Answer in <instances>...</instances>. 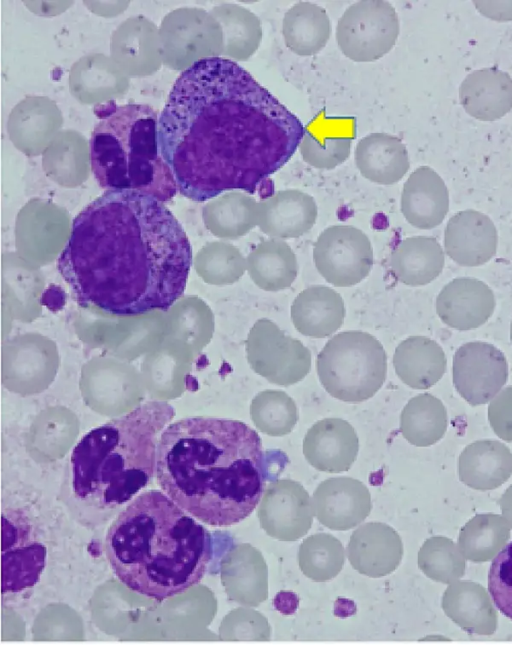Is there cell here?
<instances>
[{
    "instance_id": "obj_11",
    "label": "cell",
    "mask_w": 512,
    "mask_h": 645,
    "mask_svg": "<svg viewBox=\"0 0 512 645\" xmlns=\"http://www.w3.org/2000/svg\"><path fill=\"white\" fill-rule=\"evenodd\" d=\"M453 384L470 405L488 403L508 379V364L503 352L484 341L461 345L453 356Z\"/></svg>"
},
{
    "instance_id": "obj_29",
    "label": "cell",
    "mask_w": 512,
    "mask_h": 645,
    "mask_svg": "<svg viewBox=\"0 0 512 645\" xmlns=\"http://www.w3.org/2000/svg\"><path fill=\"white\" fill-rule=\"evenodd\" d=\"M282 34L285 45L300 56L320 52L331 35L329 16L321 6L301 1L290 7L284 15Z\"/></svg>"
},
{
    "instance_id": "obj_39",
    "label": "cell",
    "mask_w": 512,
    "mask_h": 645,
    "mask_svg": "<svg viewBox=\"0 0 512 645\" xmlns=\"http://www.w3.org/2000/svg\"><path fill=\"white\" fill-rule=\"evenodd\" d=\"M510 339H511V342H512V321H511V325H510Z\"/></svg>"
},
{
    "instance_id": "obj_3",
    "label": "cell",
    "mask_w": 512,
    "mask_h": 645,
    "mask_svg": "<svg viewBox=\"0 0 512 645\" xmlns=\"http://www.w3.org/2000/svg\"><path fill=\"white\" fill-rule=\"evenodd\" d=\"M156 479L185 512L211 526H230L260 502L265 462L258 433L244 422L189 417L160 435Z\"/></svg>"
},
{
    "instance_id": "obj_18",
    "label": "cell",
    "mask_w": 512,
    "mask_h": 645,
    "mask_svg": "<svg viewBox=\"0 0 512 645\" xmlns=\"http://www.w3.org/2000/svg\"><path fill=\"white\" fill-rule=\"evenodd\" d=\"M317 215L314 198L297 189L280 190L258 202V227L275 239L304 235L316 223Z\"/></svg>"
},
{
    "instance_id": "obj_25",
    "label": "cell",
    "mask_w": 512,
    "mask_h": 645,
    "mask_svg": "<svg viewBox=\"0 0 512 645\" xmlns=\"http://www.w3.org/2000/svg\"><path fill=\"white\" fill-rule=\"evenodd\" d=\"M442 347L425 336H410L401 341L393 355V366L407 386L425 390L435 385L446 371Z\"/></svg>"
},
{
    "instance_id": "obj_38",
    "label": "cell",
    "mask_w": 512,
    "mask_h": 645,
    "mask_svg": "<svg viewBox=\"0 0 512 645\" xmlns=\"http://www.w3.org/2000/svg\"><path fill=\"white\" fill-rule=\"evenodd\" d=\"M473 3L480 13L492 20H512V1H474Z\"/></svg>"
},
{
    "instance_id": "obj_27",
    "label": "cell",
    "mask_w": 512,
    "mask_h": 645,
    "mask_svg": "<svg viewBox=\"0 0 512 645\" xmlns=\"http://www.w3.org/2000/svg\"><path fill=\"white\" fill-rule=\"evenodd\" d=\"M445 263L444 251L434 237L413 236L392 251L389 266L394 277L408 286H423L436 279Z\"/></svg>"
},
{
    "instance_id": "obj_23",
    "label": "cell",
    "mask_w": 512,
    "mask_h": 645,
    "mask_svg": "<svg viewBox=\"0 0 512 645\" xmlns=\"http://www.w3.org/2000/svg\"><path fill=\"white\" fill-rule=\"evenodd\" d=\"M345 305L341 295L324 285H313L301 291L291 305L294 327L304 336L325 338L343 324Z\"/></svg>"
},
{
    "instance_id": "obj_15",
    "label": "cell",
    "mask_w": 512,
    "mask_h": 645,
    "mask_svg": "<svg viewBox=\"0 0 512 645\" xmlns=\"http://www.w3.org/2000/svg\"><path fill=\"white\" fill-rule=\"evenodd\" d=\"M498 233L485 214L467 209L454 214L444 231L445 253L458 265L477 267L497 251Z\"/></svg>"
},
{
    "instance_id": "obj_21",
    "label": "cell",
    "mask_w": 512,
    "mask_h": 645,
    "mask_svg": "<svg viewBox=\"0 0 512 645\" xmlns=\"http://www.w3.org/2000/svg\"><path fill=\"white\" fill-rule=\"evenodd\" d=\"M400 204L409 224L429 230L440 225L448 213V189L435 170L420 166L405 181Z\"/></svg>"
},
{
    "instance_id": "obj_35",
    "label": "cell",
    "mask_w": 512,
    "mask_h": 645,
    "mask_svg": "<svg viewBox=\"0 0 512 645\" xmlns=\"http://www.w3.org/2000/svg\"><path fill=\"white\" fill-rule=\"evenodd\" d=\"M258 226V202L244 192H230L221 198V234L236 239Z\"/></svg>"
},
{
    "instance_id": "obj_13",
    "label": "cell",
    "mask_w": 512,
    "mask_h": 645,
    "mask_svg": "<svg viewBox=\"0 0 512 645\" xmlns=\"http://www.w3.org/2000/svg\"><path fill=\"white\" fill-rule=\"evenodd\" d=\"M313 513L308 492L291 479L271 482L257 510L262 529L280 541H296L306 535L313 523Z\"/></svg>"
},
{
    "instance_id": "obj_2",
    "label": "cell",
    "mask_w": 512,
    "mask_h": 645,
    "mask_svg": "<svg viewBox=\"0 0 512 645\" xmlns=\"http://www.w3.org/2000/svg\"><path fill=\"white\" fill-rule=\"evenodd\" d=\"M188 237L153 196L107 190L74 218L57 262L79 306L116 316L168 311L186 289Z\"/></svg>"
},
{
    "instance_id": "obj_14",
    "label": "cell",
    "mask_w": 512,
    "mask_h": 645,
    "mask_svg": "<svg viewBox=\"0 0 512 645\" xmlns=\"http://www.w3.org/2000/svg\"><path fill=\"white\" fill-rule=\"evenodd\" d=\"M312 504L322 525L340 531L363 522L372 508L368 488L351 477H333L321 482L313 493Z\"/></svg>"
},
{
    "instance_id": "obj_26",
    "label": "cell",
    "mask_w": 512,
    "mask_h": 645,
    "mask_svg": "<svg viewBox=\"0 0 512 645\" xmlns=\"http://www.w3.org/2000/svg\"><path fill=\"white\" fill-rule=\"evenodd\" d=\"M224 579L238 603L257 607L268 597V569L261 552L249 543L237 545L224 562Z\"/></svg>"
},
{
    "instance_id": "obj_37",
    "label": "cell",
    "mask_w": 512,
    "mask_h": 645,
    "mask_svg": "<svg viewBox=\"0 0 512 645\" xmlns=\"http://www.w3.org/2000/svg\"><path fill=\"white\" fill-rule=\"evenodd\" d=\"M488 417L501 437L512 439V385L505 387L491 400Z\"/></svg>"
},
{
    "instance_id": "obj_20",
    "label": "cell",
    "mask_w": 512,
    "mask_h": 645,
    "mask_svg": "<svg viewBox=\"0 0 512 645\" xmlns=\"http://www.w3.org/2000/svg\"><path fill=\"white\" fill-rule=\"evenodd\" d=\"M348 559L359 573L379 578L393 572L402 555V544L393 528L380 522H368L351 535Z\"/></svg>"
},
{
    "instance_id": "obj_28",
    "label": "cell",
    "mask_w": 512,
    "mask_h": 645,
    "mask_svg": "<svg viewBox=\"0 0 512 645\" xmlns=\"http://www.w3.org/2000/svg\"><path fill=\"white\" fill-rule=\"evenodd\" d=\"M250 279L270 292L289 288L298 274L297 257L287 242L271 238L254 247L246 258Z\"/></svg>"
},
{
    "instance_id": "obj_7",
    "label": "cell",
    "mask_w": 512,
    "mask_h": 645,
    "mask_svg": "<svg viewBox=\"0 0 512 645\" xmlns=\"http://www.w3.org/2000/svg\"><path fill=\"white\" fill-rule=\"evenodd\" d=\"M324 389L334 398L360 403L373 397L385 382L387 355L373 335L350 330L327 341L316 359Z\"/></svg>"
},
{
    "instance_id": "obj_17",
    "label": "cell",
    "mask_w": 512,
    "mask_h": 645,
    "mask_svg": "<svg viewBox=\"0 0 512 645\" xmlns=\"http://www.w3.org/2000/svg\"><path fill=\"white\" fill-rule=\"evenodd\" d=\"M359 440L353 426L340 418L317 421L303 439V454L315 469L339 473L350 469L356 460Z\"/></svg>"
},
{
    "instance_id": "obj_8",
    "label": "cell",
    "mask_w": 512,
    "mask_h": 645,
    "mask_svg": "<svg viewBox=\"0 0 512 645\" xmlns=\"http://www.w3.org/2000/svg\"><path fill=\"white\" fill-rule=\"evenodd\" d=\"M400 32L398 14L384 0L351 4L339 18L336 41L340 51L355 62H373L395 45Z\"/></svg>"
},
{
    "instance_id": "obj_4",
    "label": "cell",
    "mask_w": 512,
    "mask_h": 645,
    "mask_svg": "<svg viewBox=\"0 0 512 645\" xmlns=\"http://www.w3.org/2000/svg\"><path fill=\"white\" fill-rule=\"evenodd\" d=\"M104 549L120 582L157 601L198 584L213 556L208 530L159 490L141 493L119 513Z\"/></svg>"
},
{
    "instance_id": "obj_6",
    "label": "cell",
    "mask_w": 512,
    "mask_h": 645,
    "mask_svg": "<svg viewBox=\"0 0 512 645\" xmlns=\"http://www.w3.org/2000/svg\"><path fill=\"white\" fill-rule=\"evenodd\" d=\"M98 118L90 138L91 169L107 190H133L170 201L179 191L158 141L157 111L147 104L94 107Z\"/></svg>"
},
{
    "instance_id": "obj_33",
    "label": "cell",
    "mask_w": 512,
    "mask_h": 645,
    "mask_svg": "<svg viewBox=\"0 0 512 645\" xmlns=\"http://www.w3.org/2000/svg\"><path fill=\"white\" fill-rule=\"evenodd\" d=\"M250 417L255 427L269 436L289 434L298 421L294 400L281 390L259 392L251 401Z\"/></svg>"
},
{
    "instance_id": "obj_5",
    "label": "cell",
    "mask_w": 512,
    "mask_h": 645,
    "mask_svg": "<svg viewBox=\"0 0 512 645\" xmlns=\"http://www.w3.org/2000/svg\"><path fill=\"white\" fill-rule=\"evenodd\" d=\"M174 415L167 401L150 400L86 433L70 458L76 497L101 509L130 501L156 473L159 438Z\"/></svg>"
},
{
    "instance_id": "obj_19",
    "label": "cell",
    "mask_w": 512,
    "mask_h": 645,
    "mask_svg": "<svg viewBox=\"0 0 512 645\" xmlns=\"http://www.w3.org/2000/svg\"><path fill=\"white\" fill-rule=\"evenodd\" d=\"M354 138V117H327L320 114L304 127L299 144L300 154L308 165L331 170L349 158Z\"/></svg>"
},
{
    "instance_id": "obj_10",
    "label": "cell",
    "mask_w": 512,
    "mask_h": 645,
    "mask_svg": "<svg viewBox=\"0 0 512 645\" xmlns=\"http://www.w3.org/2000/svg\"><path fill=\"white\" fill-rule=\"evenodd\" d=\"M317 271L336 287L360 283L373 267V248L368 236L352 225H332L318 236L313 248Z\"/></svg>"
},
{
    "instance_id": "obj_34",
    "label": "cell",
    "mask_w": 512,
    "mask_h": 645,
    "mask_svg": "<svg viewBox=\"0 0 512 645\" xmlns=\"http://www.w3.org/2000/svg\"><path fill=\"white\" fill-rule=\"evenodd\" d=\"M222 14L228 34L227 55L236 61L249 60L262 42L260 19L240 5H228Z\"/></svg>"
},
{
    "instance_id": "obj_16",
    "label": "cell",
    "mask_w": 512,
    "mask_h": 645,
    "mask_svg": "<svg viewBox=\"0 0 512 645\" xmlns=\"http://www.w3.org/2000/svg\"><path fill=\"white\" fill-rule=\"evenodd\" d=\"M495 296L481 280L458 277L447 283L436 298V312L447 326L472 330L482 326L492 316Z\"/></svg>"
},
{
    "instance_id": "obj_24",
    "label": "cell",
    "mask_w": 512,
    "mask_h": 645,
    "mask_svg": "<svg viewBox=\"0 0 512 645\" xmlns=\"http://www.w3.org/2000/svg\"><path fill=\"white\" fill-rule=\"evenodd\" d=\"M355 164L364 178L380 185L399 182L410 167L403 142L383 132L371 133L359 140L355 149Z\"/></svg>"
},
{
    "instance_id": "obj_1",
    "label": "cell",
    "mask_w": 512,
    "mask_h": 645,
    "mask_svg": "<svg viewBox=\"0 0 512 645\" xmlns=\"http://www.w3.org/2000/svg\"><path fill=\"white\" fill-rule=\"evenodd\" d=\"M300 119L235 61L205 57L174 82L159 117L161 155L181 195L253 194L301 142Z\"/></svg>"
},
{
    "instance_id": "obj_30",
    "label": "cell",
    "mask_w": 512,
    "mask_h": 645,
    "mask_svg": "<svg viewBox=\"0 0 512 645\" xmlns=\"http://www.w3.org/2000/svg\"><path fill=\"white\" fill-rule=\"evenodd\" d=\"M512 470V457L498 442L484 441L469 446L460 458L461 479L474 487H494Z\"/></svg>"
},
{
    "instance_id": "obj_32",
    "label": "cell",
    "mask_w": 512,
    "mask_h": 645,
    "mask_svg": "<svg viewBox=\"0 0 512 645\" xmlns=\"http://www.w3.org/2000/svg\"><path fill=\"white\" fill-rule=\"evenodd\" d=\"M344 560V547L331 534L311 535L299 548V567L306 577L316 582H326L336 577L342 570Z\"/></svg>"
},
{
    "instance_id": "obj_36",
    "label": "cell",
    "mask_w": 512,
    "mask_h": 645,
    "mask_svg": "<svg viewBox=\"0 0 512 645\" xmlns=\"http://www.w3.org/2000/svg\"><path fill=\"white\" fill-rule=\"evenodd\" d=\"M487 583L494 606L512 621V541L491 562Z\"/></svg>"
},
{
    "instance_id": "obj_31",
    "label": "cell",
    "mask_w": 512,
    "mask_h": 645,
    "mask_svg": "<svg viewBox=\"0 0 512 645\" xmlns=\"http://www.w3.org/2000/svg\"><path fill=\"white\" fill-rule=\"evenodd\" d=\"M447 412L440 399L429 393L411 398L400 416V431L412 444L427 446L443 434Z\"/></svg>"
},
{
    "instance_id": "obj_9",
    "label": "cell",
    "mask_w": 512,
    "mask_h": 645,
    "mask_svg": "<svg viewBox=\"0 0 512 645\" xmlns=\"http://www.w3.org/2000/svg\"><path fill=\"white\" fill-rule=\"evenodd\" d=\"M245 348L251 369L273 384L290 386L310 372V350L267 318L251 327Z\"/></svg>"
},
{
    "instance_id": "obj_22",
    "label": "cell",
    "mask_w": 512,
    "mask_h": 645,
    "mask_svg": "<svg viewBox=\"0 0 512 645\" xmlns=\"http://www.w3.org/2000/svg\"><path fill=\"white\" fill-rule=\"evenodd\" d=\"M466 113L481 121H495L512 109V78L491 67L468 74L459 87Z\"/></svg>"
},
{
    "instance_id": "obj_12",
    "label": "cell",
    "mask_w": 512,
    "mask_h": 645,
    "mask_svg": "<svg viewBox=\"0 0 512 645\" xmlns=\"http://www.w3.org/2000/svg\"><path fill=\"white\" fill-rule=\"evenodd\" d=\"M47 550L34 539L29 523L20 515H2V594L33 587L44 570Z\"/></svg>"
}]
</instances>
